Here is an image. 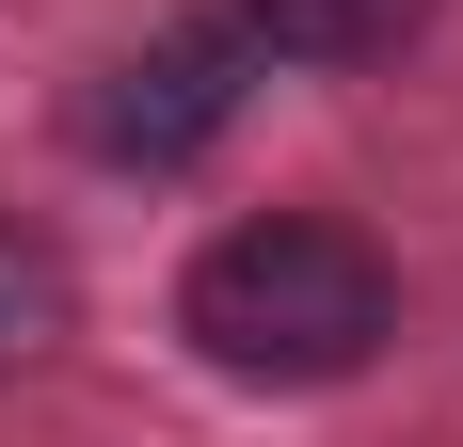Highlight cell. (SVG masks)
I'll use <instances>...</instances> for the list:
<instances>
[{
    "label": "cell",
    "mask_w": 463,
    "mask_h": 447,
    "mask_svg": "<svg viewBox=\"0 0 463 447\" xmlns=\"http://www.w3.org/2000/svg\"><path fill=\"white\" fill-rule=\"evenodd\" d=\"M176 336L224 367V384L304 400V384H352V367L400 336V271H383L368 224H335V208H256V224H224V240L176 271Z\"/></svg>",
    "instance_id": "obj_1"
},
{
    "label": "cell",
    "mask_w": 463,
    "mask_h": 447,
    "mask_svg": "<svg viewBox=\"0 0 463 447\" xmlns=\"http://www.w3.org/2000/svg\"><path fill=\"white\" fill-rule=\"evenodd\" d=\"M240 96H256V48H240V16L208 0V16L144 33L128 64L80 81V144L112 160V176H176V160H208V144L240 128Z\"/></svg>",
    "instance_id": "obj_2"
},
{
    "label": "cell",
    "mask_w": 463,
    "mask_h": 447,
    "mask_svg": "<svg viewBox=\"0 0 463 447\" xmlns=\"http://www.w3.org/2000/svg\"><path fill=\"white\" fill-rule=\"evenodd\" d=\"M240 48L256 64H320V81H352V64H400V48L431 33V0H224Z\"/></svg>",
    "instance_id": "obj_3"
},
{
    "label": "cell",
    "mask_w": 463,
    "mask_h": 447,
    "mask_svg": "<svg viewBox=\"0 0 463 447\" xmlns=\"http://www.w3.org/2000/svg\"><path fill=\"white\" fill-rule=\"evenodd\" d=\"M64 319H80V271H64V240H48V224H0V384H16V367L64 336Z\"/></svg>",
    "instance_id": "obj_4"
}]
</instances>
